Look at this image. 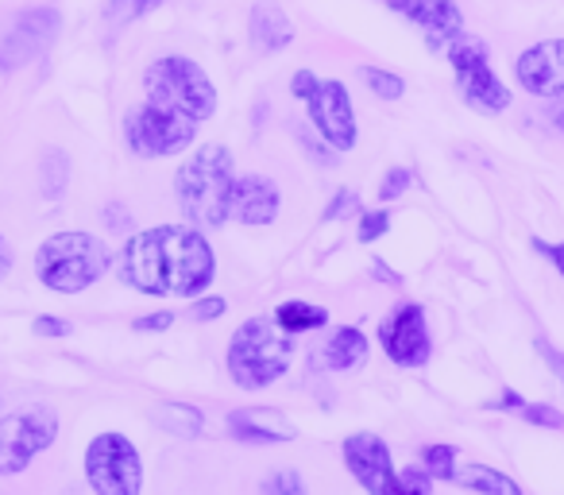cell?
Instances as JSON below:
<instances>
[{
  "instance_id": "1",
  "label": "cell",
  "mask_w": 564,
  "mask_h": 495,
  "mask_svg": "<svg viewBox=\"0 0 564 495\" xmlns=\"http://www.w3.org/2000/svg\"><path fill=\"white\" fill-rule=\"evenodd\" d=\"M117 276L140 294L194 299L217 276V256L197 225H159L120 248Z\"/></svg>"
},
{
  "instance_id": "2",
  "label": "cell",
  "mask_w": 564,
  "mask_h": 495,
  "mask_svg": "<svg viewBox=\"0 0 564 495\" xmlns=\"http://www.w3.org/2000/svg\"><path fill=\"white\" fill-rule=\"evenodd\" d=\"M232 155L225 143L202 148L174 174V197H178L186 220L197 228H217L232 217Z\"/></svg>"
},
{
  "instance_id": "3",
  "label": "cell",
  "mask_w": 564,
  "mask_h": 495,
  "mask_svg": "<svg viewBox=\"0 0 564 495\" xmlns=\"http://www.w3.org/2000/svg\"><path fill=\"white\" fill-rule=\"evenodd\" d=\"M294 333L282 330L274 318H251L232 333L228 345V376L243 391H263L286 376L294 356Z\"/></svg>"
},
{
  "instance_id": "4",
  "label": "cell",
  "mask_w": 564,
  "mask_h": 495,
  "mask_svg": "<svg viewBox=\"0 0 564 495\" xmlns=\"http://www.w3.org/2000/svg\"><path fill=\"white\" fill-rule=\"evenodd\" d=\"M43 287L58 294H78L94 287L109 271V248L89 233H58L47 236L35 256Z\"/></svg>"
},
{
  "instance_id": "5",
  "label": "cell",
  "mask_w": 564,
  "mask_h": 495,
  "mask_svg": "<svg viewBox=\"0 0 564 495\" xmlns=\"http://www.w3.org/2000/svg\"><path fill=\"white\" fill-rule=\"evenodd\" d=\"M143 89H148V101L174 112H186L194 120H209L217 112V89H213V82L205 78L202 66L182 55L155 58L143 71Z\"/></svg>"
},
{
  "instance_id": "6",
  "label": "cell",
  "mask_w": 564,
  "mask_h": 495,
  "mask_svg": "<svg viewBox=\"0 0 564 495\" xmlns=\"http://www.w3.org/2000/svg\"><path fill=\"white\" fill-rule=\"evenodd\" d=\"M197 125H202V120L186 117V112H174L155 101H143L128 112L124 140L135 155L166 159V155H178V151H186L189 143H194Z\"/></svg>"
},
{
  "instance_id": "7",
  "label": "cell",
  "mask_w": 564,
  "mask_h": 495,
  "mask_svg": "<svg viewBox=\"0 0 564 495\" xmlns=\"http://www.w3.org/2000/svg\"><path fill=\"white\" fill-rule=\"evenodd\" d=\"M448 63H453L456 86H460L464 101L479 112H502L510 105V94L499 78H495L491 63H487V43L476 40V35H456L445 47Z\"/></svg>"
},
{
  "instance_id": "8",
  "label": "cell",
  "mask_w": 564,
  "mask_h": 495,
  "mask_svg": "<svg viewBox=\"0 0 564 495\" xmlns=\"http://www.w3.org/2000/svg\"><path fill=\"white\" fill-rule=\"evenodd\" d=\"M86 480L101 495H135L143 487V464L124 433H97L86 449Z\"/></svg>"
},
{
  "instance_id": "9",
  "label": "cell",
  "mask_w": 564,
  "mask_h": 495,
  "mask_svg": "<svg viewBox=\"0 0 564 495\" xmlns=\"http://www.w3.org/2000/svg\"><path fill=\"white\" fill-rule=\"evenodd\" d=\"M58 438V418L47 407L17 410V415L0 418V472L17 476L32 464L35 453Z\"/></svg>"
},
{
  "instance_id": "10",
  "label": "cell",
  "mask_w": 564,
  "mask_h": 495,
  "mask_svg": "<svg viewBox=\"0 0 564 495\" xmlns=\"http://www.w3.org/2000/svg\"><path fill=\"white\" fill-rule=\"evenodd\" d=\"M379 341H383V353L391 356V364H399V368H422L433 353L425 310L414 306V302L399 306L379 325Z\"/></svg>"
},
{
  "instance_id": "11",
  "label": "cell",
  "mask_w": 564,
  "mask_h": 495,
  "mask_svg": "<svg viewBox=\"0 0 564 495\" xmlns=\"http://www.w3.org/2000/svg\"><path fill=\"white\" fill-rule=\"evenodd\" d=\"M310 120L314 128L333 143L337 151L356 148V112L352 97H348L345 82H317L314 97H310Z\"/></svg>"
},
{
  "instance_id": "12",
  "label": "cell",
  "mask_w": 564,
  "mask_h": 495,
  "mask_svg": "<svg viewBox=\"0 0 564 495\" xmlns=\"http://www.w3.org/2000/svg\"><path fill=\"white\" fill-rule=\"evenodd\" d=\"M58 32V12L55 9H32L20 12L12 20L9 32H0V71H17L28 58H35L40 51H47V43Z\"/></svg>"
},
{
  "instance_id": "13",
  "label": "cell",
  "mask_w": 564,
  "mask_h": 495,
  "mask_svg": "<svg viewBox=\"0 0 564 495\" xmlns=\"http://www.w3.org/2000/svg\"><path fill=\"white\" fill-rule=\"evenodd\" d=\"M345 464L360 487H368L371 495H387V492H399V476L391 469V449L383 445V438L376 433H352L345 438Z\"/></svg>"
},
{
  "instance_id": "14",
  "label": "cell",
  "mask_w": 564,
  "mask_h": 495,
  "mask_svg": "<svg viewBox=\"0 0 564 495\" xmlns=\"http://www.w3.org/2000/svg\"><path fill=\"white\" fill-rule=\"evenodd\" d=\"M518 82L533 97H564V40H549L522 51L518 58Z\"/></svg>"
},
{
  "instance_id": "15",
  "label": "cell",
  "mask_w": 564,
  "mask_h": 495,
  "mask_svg": "<svg viewBox=\"0 0 564 495\" xmlns=\"http://www.w3.org/2000/svg\"><path fill=\"white\" fill-rule=\"evenodd\" d=\"M387 4L406 20H414L433 51H445L456 35H464V17L453 0H387Z\"/></svg>"
},
{
  "instance_id": "16",
  "label": "cell",
  "mask_w": 564,
  "mask_h": 495,
  "mask_svg": "<svg viewBox=\"0 0 564 495\" xmlns=\"http://www.w3.org/2000/svg\"><path fill=\"white\" fill-rule=\"evenodd\" d=\"M279 186H274L271 179H263V174H243V179H236L232 186V217L240 220V225H271L274 217H279Z\"/></svg>"
},
{
  "instance_id": "17",
  "label": "cell",
  "mask_w": 564,
  "mask_h": 495,
  "mask_svg": "<svg viewBox=\"0 0 564 495\" xmlns=\"http://www.w3.org/2000/svg\"><path fill=\"white\" fill-rule=\"evenodd\" d=\"M228 430H232L236 441H248V445H274V441H294L299 430H294L279 410L267 407H243L228 415Z\"/></svg>"
},
{
  "instance_id": "18",
  "label": "cell",
  "mask_w": 564,
  "mask_h": 495,
  "mask_svg": "<svg viewBox=\"0 0 564 495\" xmlns=\"http://www.w3.org/2000/svg\"><path fill=\"white\" fill-rule=\"evenodd\" d=\"M248 40H251V47H256L259 55H279V51H286L294 43L291 17H286L279 4H271V0H259V4H251Z\"/></svg>"
},
{
  "instance_id": "19",
  "label": "cell",
  "mask_w": 564,
  "mask_h": 495,
  "mask_svg": "<svg viewBox=\"0 0 564 495\" xmlns=\"http://www.w3.org/2000/svg\"><path fill=\"white\" fill-rule=\"evenodd\" d=\"M364 361H368V337L360 330H352V325H345V330H337L325 341V364L333 372H356Z\"/></svg>"
},
{
  "instance_id": "20",
  "label": "cell",
  "mask_w": 564,
  "mask_h": 495,
  "mask_svg": "<svg viewBox=\"0 0 564 495\" xmlns=\"http://www.w3.org/2000/svg\"><path fill=\"white\" fill-rule=\"evenodd\" d=\"M151 422H155L163 433H171V438H197L205 418H202V410L186 407V402H163V407H155Z\"/></svg>"
},
{
  "instance_id": "21",
  "label": "cell",
  "mask_w": 564,
  "mask_h": 495,
  "mask_svg": "<svg viewBox=\"0 0 564 495\" xmlns=\"http://www.w3.org/2000/svg\"><path fill=\"white\" fill-rule=\"evenodd\" d=\"M274 322L282 325L286 333H310V330H322V325H329V310L317 306V302H282L279 310H274Z\"/></svg>"
},
{
  "instance_id": "22",
  "label": "cell",
  "mask_w": 564,
  "mask_h": 495,
  "mask_svg": "<svg viewBox=\"0 0 564 495\" xmlns=\"http://www.w3.org/2000/svg\"><path fill=\"white\" fill-rule=\"evenodd\" d=\"M453 484L460 487H476V492H495V495H518V484L507 480L502 472H491L484 464H464V469H453Z\"/></svg>"
},
{
  "instance_id": "23",
  "label": "cell",
  "mask_w": 564,
  "mask_h": 495,
  "mask_svg": "<svg viewBox=\"0 0 564 495\" xmlns=\"http://www.w3.org/2000/svg\"><path fill=\"white\" fill-rule=\"evenodd\" d=\"M40 186H43V197H63L66 186H70V159L66 151H43V166H40Z\"/></svg>"
},
{
  "instance_id": "24",
  "label": "cell",
  "mask_w": 564,
  "mask_h": 495,
  "mask_svg": "<svg viewBox=\"0 0 564 495\" xmlns=\"http://www.w3.org/2000/svg\"><path fill=\"white\" fill-rule=\"evenodd\" d=\"M159 4H163V0H109V4H105V24L128 28L140 17H148V12H155Z\"/></svg>"
},
{
  "instance_id": "25",
  "label": "cell",
  "mask_w": 564,
  "mask_h": 495,
  "mask_svg": "<svg viewBox=\"0 0 564 495\" xmlns=\"http://www.w3.org/2000/svg\"><path fill=\"white\" fill-rule=\"evenodd\" d=\"M360 78L371 86V94L383 97V101H399L402 94H406V82L399 78V74H387L379 71V66H360Z\"/></svg>"
},
{
  "instance_id": "26",
  "label": "cell",
  "mask_w": 564,
  "mask_h": 495,
  "mask_svg": "<svg viewBox=\"0 0 564 495\" xmlns=\"http://www.w3.org/2000/svg\"><path fill=\"white\" fill-rule=\"evenodd\" d=\"M422 461H425V472H430V476L448 480L453 476V464H456V449L453 445H430L422 453Z\"/></svg>"
},
{
  "instance_id": "27",
  "label": "cell",
  "mask_w": 564,
  "mask_h": 495,
  "mask_svg": "<svg viewBox=\"0 0 564 495\" xmlns=\"http://www.w3.org/2000/svg\"><path fill=\"white\" fill-rule=\"evenodd\" d=\"M387 228H391V213L371 209V213H360V228H356V236H360V244H371V240H379Z\"/></svg>"
},
{
  "instance_id": "28",
  "label": "cell",
  "mask_w": 564,
  "mask_h": 495,
  "mask_svg": "<svg viewBox=\"0 0 564 495\" xmlns=\"http://www.w3.org/2000/svg\"><path fill=\"white\" fill-rule=\"evenodd\" d=\"M352 213H360V197H356V190H340L329 202V209H325V220H345Z\"/></svg>"
},
{
  "instance_id": "29",
  "label": "cell",
  "mask_w": 564,
  "mask_h": 495,
  "mask_svg": "<svg viewBox=\"0 0 564 495\" xmlns=\"http://www.w3.org/2000/svg\"><path fill=\"white\" fill-rule=\"evenodd\" d=\"M263 492H286V495H302L306 484H302L299 472H274V476L263 480Z\"/></svg>"
},
{
  "instance_id": "30",
  "label": "cell",
  "mask_w": 564,
  "mask_h": 495,
  "mask_svg": "<svg viewBox=\"0 0 564 495\" xmlns=\"http://www.w3.org/2000/svg\"><path fill=\"white\" fill-rule=\"evenodd\" d=\"M406 186H410V171L406 166H394V171H387L383 186H379V197H383V202H394L399 194H406Z\"/></svg>"
},
{
  "instance_id": "31",
  "label": "cell",
  "mask_w": 564,
  "mask_h": 495,
  "mask_svg": "<svg viewBox=\"0 0 564 495\" xmlns=\"http://www.w3.org/2000/svg\"><path fill=\"white\" fill-rule=\"evenodd\" d=\"M522 418H525V422H533V426H549V430H561V426H564V415H561V410H553V407H522Z\"/></svg>"
},
{
  "instance_id": "32",
  "label": "cell",
  "mask_w": 564,
  "mask_h": 495,
  "mask_svg": "<svg viewBox=\"0 0 564 495\" xmlns=\"http://www.w3.org/2000/svg\"><path fill=\"white\" fill-rule=\"evenodd\" d=\"M225 299H197L194 306H189V318H194V322H213V318H220L225 314Z\"/></svg>"
},
{
  "instance_id": "33",
  "label": "cell",
  "mask_w": 564,
  "mask_h": 495,
  "mask_svg": "<svg viewBox=\"0 0 564 495\" xmlns=\"http://www.w3.org/2000/svg\"><path fill=\"white\" fill-rule=\"evenodd\" d=\"M32 333L35 337H70V322H63V318H35Z\"/></svg>"
},
{
  "instance_id": "34",
  "label": "cell",
  "mask_w": 564,
  "mask_h": 495,
  "mask_svg": "<svg viewBox=\"0 0 564 495\" xmlns=\"http://www.w3.org/2000/svg\"><path fill=\"white\" fill-rule=\"evenodd\" d=\"M430 487H433V476H430V472H425V476H422V472H402V476H399V492H417V495H425Z\"/></svg>"
},
{
  "instance_id": "35",
  "label": "cell",
  "mask_w": 564,
  "mask_h": 495,
  "mask_svg": "<svg viewBox=\"0 0 564 495\" xmlns=\"http://www.w3.org/2000/svg\"><path fill=\"white\" fill-rule=\"evenodd\" d=\"M174 314H148V318H135V333H159V330H171Z\"/></svg>"
},
{
  "instance_id": "36",
  "label": "cell",
  "mask_w": 564,
  "mask_h": 495,
  "mask_svg": "<svg viewBox=\"0 0 564 495\" xmlns=\"http://www.w3.org/2000/svg\"><path fill=\"white\" fill-rule=\"evenodd\" d=\"M291 89H294V97H299V101H310V97H314V89H317V78L310 71H299V74H294V82H291Z\"/></svg>"
},
{
  "instance_id": "37",
  "label": "cell",
  "mask_w": 564,
  "mask_h": 495,
  "mask_svg": "<svg viewBox=\"0 0 564 495\" xmlns=\"http://www.w3.org/2000/svg\"><path fill=\"white\" fill-rule=\"evenodd\" d=\"M538 348H541V356H545V361H549V368L556 372V379H561V384H564V356L556 353L553 345H545V341H538Z\"/></svg>"
},
{
  "instance_id": "38",
  "label": "cell",
  "mask_w": 564,
  "mask_h": 495,
  "mask_svg": "<svg viewBox=\"0 0 564 495\" xmlns=\"http://www.w3.org/2000/svg\"><path fill=\"white\" fill-rule=\"evenodd\" d=\"M105 225H109V228H117V233H120V228H128V225H132V217H128V209H124V205H120V209H117V205H109V209H105Z\"/></svg>"
},
{
  "instance_id": "39",
  "label": "cell",
  "mask_w": 564,
  "mask_h": 495,
  "mask_svg": "<svg viewBox=\"0 0 564 495\" xmlns=\"http://www.w3.org/2000/svg\"><path fill=\"white\" fill-rule=\"evenodd\" d=\"M533 248H538V252H545V256H553V263L564 271V244H545V240H533Z\"/></svg>"
},
{
  "instance_id": "40",
  "label": "cell",
  "mask_w": 564,
  "mask_h": 495,
  "mask_svg": "<svg viewBox=\"0 0 564 495\" xmlns=\"http://www.w3.org/2000/svg\"><path fill=\"white\" fill-rule=\"evenodd\" d=\"M9 271H12V248H9V240L0 236V279H9Z\"/></svg>"
},
{
  "instance_id": "41",
  "label": "cell",
  "mask_w": 564,
  "mask_h": 495,
  "mask_svg": "<svg viewBox=\"0 0 564 495\" xmlns=\"http://www.w3.org/2000/svg\"><path fill=\"white\" fill-rule=\"evenodd\" d=\"M495 407H510V410H522V399H518L514 391H507V395H502V402H495Z\"/></svg>"
},
{
  "instance_id": "42",
  "label": "cell",
  "mask_w": 564,
  "mask_h": 495,
  "mask_svg": "<svg viewBox=\"0 0 564 495\" xmlns=\"http://www.w3.org/2000/svg\"><path fill=\"white\" fill-rule=\"evenodd\" d=\"M553 128L564 136V105H556V109H553Z\"/></svg>"
}]
</instances>
